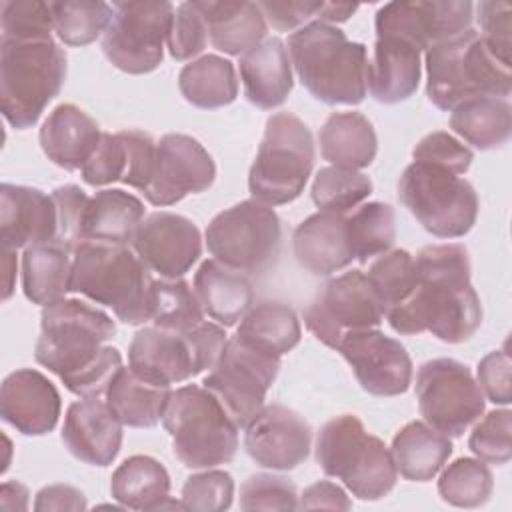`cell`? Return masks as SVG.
I'll return each mask as SVG.
<instances>
[{"mask_svg": "<svg viewBox=\"0 0 512 512\" xmlns=\"http://www.w3.org/2000/svg\"><path fill=\"white\" fill-rule=\"evenodd\" d=\"M280 366L282 356L264 352L234 334L226 340L216 366L208 370L202 386L220 400L238 428H244L262 410Z\"/></svg>", "mask_w": 512, "mask_h": 512, "instance_id": "5bb4252c", "label": "cell"}, {"mask_svg": "<svg viewBox=\"0 0 512 512\" xmlns=\"http://www.w3.org/2000/svg\"><path fill=\"white\" fill-rule=\"evenodd\" d=\"M318 142L324 160L352 170L368 168L378 152L376 130L358 110L332 112L318 132Z\"/></svg>", "mask_w": 512, "mask_h": 512, "instance_id": "1f68e13d", "label": "cell"}, {"mask_svg": "<svg viewBox=\"0 0 512 512\" xmlns=\"http://www.w3.org/2000/svg\"><path fill=\"white\" fill-rule=\"evenodd\" d=\"M126 150H128V170L122 180V184H128L136 190H144L154 168V154H156V142L154 138L144 130H120Z\"/></svg>", "mask_w": 512, "mask_h": 512, "instance_id": "680465c9", "label": "cell"}, {"mask_svg": "<svg viewBox=\"0 0 512 512\" xmlns=\"http://www.w3.org/2000/svg\"><path fill=\"white\" fill-rule=\"evenodd\" d=\"M72 252L58 242L34 244L22 254V290L38 306H50L70 292Z\"/></svg>", "mask_w": 512, "mask_h": 512, "instance_id": "d590c367", "label": "cell"}, {"mask_svg": "<svg viewBox=\"0 0 512 512\" xmlns=\"http://www.w3.org/2000/svg\"><path fill=\"white\" fill-rule=\"evenodd\" d=\"M298 508L300 510H318V508H330V510H350L352 500L340 488L338 484L330 480H318L304 488V492L298 496Z\"/></svg>", "mask_w": 512, "mask_h": 512, "instance_id": "91938a15", "label": "cell"}, {"mask_svg": "<svg viewBox=\"0 0 512 512\" xmlns=\"http://www.w3.org/2000/svg\"><path fill=\"white\" fill-rule=\"evenodd\" d=\"M144 220V204L120 188H104L90 196L84 214L82 242L130 244L136 228Z\"/></svg>", "mask_w": 512, "mask_h": 512, "instance_id": "836d02e7", "label": "cell"}, {"mask_svg": "<svg viewBox=\"0 0 512 512\" xmlns=\"http://www.w3.org/2000/svg\"><path fill=\"white\" fill-rule=\"evenodd\" d=\"M372 194V180L360 170L326 166L314 176L310 196L322 212L348 214Z\"/></svg>", "mask_w": 512, "mask_h": 512, "instance_id": "7bdbcfd3", "label": "cell"}, {"mask_svg": "<svg viewBox=\"0 0 512 512\" xmlns=\"http://www.w3.org/2000/svg\"><path fill=\"white\" fill-rule=\"evenodd\" d=\"M2 270H4V292L2 300H8L14 292V276H16V250L2 248Z\"/></svg>", "mask_w": 512, "mask_h": 512, "instance_id": "e7e4bbea", "label": "cell"}, {"mask_svg": "<svg viewBox=\"0 0 512 512\" xmlns=\"http://www.w3.org/2000/svg\"><path fill=\"white\" fill-rule=\"evenodd\" d=\"M60 438L76 460L104 468L120 452L122 424L100 396L82 398L68 406Z\"/></svg>", "mask_w": 512, "mask_h": 512, "instance_id": "603a6c76", "label": "cell"}, {"mask_svg": "<svg viewBox=\"0 0 512 512\" xmlns=\"http://www.w3.org/2000/svg\"><path fill=\"white\" fill-rule=\"evenodd\" d=\"M86 496L82 490L70 484H50L38 490L34 500V510H86Z\"/></svg>", "mask_w": 512, "mask_h": 512, "instance_id": "94428289", "label": "cell"}, {"mask_svg": "<svg viewBox=\"0 0 512 512\" xmlns=\"http://www.w3.org/2000/svg\"><path fill=\"white\" fill-rule=\"evenodd\" d=\"M204 236L214 260L244 274H260L280 254L282 224L272 206L252 198L218 212Z\"/></svg>", "mask_w": 512, "mask_h": 512, "instance_id": "7c38bea8", "label": "cell"}, {"mask_svg": "<svg viewBox=\"0 0 512 512\" xmlns=\"http://www.w3.org/2000/svg\"><path fill=\"white\" fill-rule=\"evenodd\" d=\"M288 54L302 86L324 104L356 106L366 98L368 48L334 24L314 20L288 36Z\"/></svg>", "mask_w": 512, "mask_h": 512, "instance_id": "3957f363", "label": "cell"}, {"mask_svg": "<svg viewBox=\"0 0 512 512\" xmlns=\"http://www.w3.org/2000/svg\"><path fill=\"white\" fill-rule=\"evenodd\" d=\"M302 316L316 340L338 350L348 332L378 328L384 320V308L366 272L348 270L330 278L304 308Z\"/></svg>", "mask_w": 512, "mask_h": 512, "instance_id": "2e32d148", "label": "cell"}, {"mask_svg": "<svg viewBox=\"0 0 512 512\" xmlns=\"http://www.w3.org/2000/svg\"><path fill=\"white\" fill-rule=\"evenodd\" d=\"M266 22L278 32H296L320 18L324 2L308 0H264L258 2Z\"/></svg>", "mask_w": 512, "mask_h": 512, "instance_id": "9f6ffc18", "label": "cell"}, {"mask_svg": "<svg viewBox=\"0 0 512 512\" xmlns=\"http://www.w3.org/2000/svg\"><path fill=\"white\" fill-rule=\"evenodd\" d=\"M314 450L322 472L342 480L360 500H380L396 486L398 470L390 448L354 414L324 422Z\"/></svg>", "mask_w": 512, "mask_h": 512, "instance_id": "52a82bcc", "label": "cell"}, {"mask_svg": "<svg viewBox=\"0 0 512 512\" xmlns=\"http://www.w3.org/2000/svg\"><path fill=\"white\" fill-rule=\"evenodd\" d=\"M354 258L366 264L370 258L392 250L396 240V214L386 202H366L346 216Z\"/></svg>", "mask_w": 512, "mask_h": 512, "instance_id": "ab89813d", "label": "cell"}, {"mask_svg": "<svg viewBox=\"0 0 512 512\" xmlns=\"http://www.w3.org/2000/svg\"><path fill=\"white\" fill-rule=\"evenodd\" d=\"M192 288L204 314L224 328L242 320L254 304V288L248 274L224 266L214 258L198 266Z\"/></svg>", "mask_w": 512, "mask_h": 512, "instance_id": "f546056e", "label": "cell"}, {"mask_svg": "<svg viewBox=\"0 0 512 512\" xmlns=\"http://www.w3.org/2000/svg\"><path fill=\"white\" fill-rule=\"evenodd\" d=\"M66 52L54 38L16 40L0 36V106L4 120L32 128L66 80Z\"/></svg>", "mask_w": 512, "mask_h": 512, "instance_id": "5b68a950", "label": "cell"}, {"mask_svg": "<svg viewBox=\"0 0 512 512\" xmlns=\"http://www.w3.org/2000/svg\"><path fill=\"white\" fill-rule=\"evenodd\" d=\"M114 14L102 34L108 62L126 74H148L162 64L164 42L176 8L172 2H114Z\"/></svg>", "mask_w": 512, "mask_h": 512, "instance_id": "4fadbf2b", "label": "cell"}, {"mask_svg": "<svg viewBox=\"0 0 512 512\" xmlns=\"http://www.w3.org/2000/svg\"><path fill=\"white\" fill-rule=\"evenodd\" d=\"M116 334L114 320L100 308L62 298L42 308L34 360L56 374L68 392L80 398L106 394L122 368V354L108 346Z\"/></svg>", "mask_w": 512, "mask_h": 512, "instance_id": "7a4b0ae2", "label": "cell"}, {"mask_svg": "<svg viewBox=\"0 0 512 512\" xmlns=\"http://www.w3.org/2000/svg\"><path fill=\"white\" fill-rule=\"evenodd\" d=\"M58 212V236L56 242L74 252V248L82 242V226L86 206L90 196L76 184H64L52 190L50 194Z\"/></svg>", "mask_w": 512, "mask_h": 512, "instance_id": "db71d44e", "label": "cell"}, {"mask_svg": "<svg viewBox=\"0 0 512 512\" xmlns=\"http://www.w3.org/2000/svg\"><path fill=\"white\" fill-rule=\"evenodd\" d=\"M110 494L130 510H186L182 502L170 498V474L164 464L146 454L126 458L110 478Z\"/></svg>", "mask_w": 512, "mask_h": 512, "instance_id": "4dcf8cb0", "label": "cell"}, {"mask_svg": "<svg viewBox=\"0 0 512 512\" xmlns=\"http://www.w3.org/2000/svg\"><path fill=\"white\" fill-rule=\"evenodd\" d=\"M172 386H158L122 366L106 390V404L122 426L152 428L162 420Z\"/></svg>", "mask_w": 512, "mask_h": 512, "instance_id": "e575fe53", "label": "cell"}, {"mask_svg": "<svg viewBox=\"0 0 512 512\" xmlns=\"http://www.w3.org/2000/svg\"><path fill=\"white\" fill-rule=\"evenodd\" d=\"M314 158L310 128L292 112L272 114L248 172L252 198L266 206L296 200L312 174Z\"/></svg>", "mask_w": 512, "mask_h": 512, "instance_id": "9c48e42d", "label": "cell"}, {"mask_svg": "<svg viewBox=\"0 0 512 512\" xmlns=\"http://www.w3.org/2000/svg\"><path fill=\"white\" fill-rule=\"evenodd\" d=\"M128 170V150L120 132H102L100 144L82 166L80 176L90 186L122 182Z\"/></svg>", "mask_w": 512, "mask_h": 512, "instance_id": "816d5d0a", "label": "cell"}, {"mask_svg": "<svg viewBox=\"0 0 512 512\" xmlns=\"http://www.w3.org/2000/svg\"><path fill=\"white\" fill-rule=\"evenodd\" d=\"M210 44L230 56H244L266 40L268 22L258 2L198 0Z\"/></svg>", "mask_w": 512, "mask_h": 512, "instance_id": "f1b7e54d", "label": "cell"}, {"mask_svg": "<svg viewBox=\"0 0 512 512\" xmlns=\"http://www.w3.org/2000/svg\"><path fill=\"white\" fill-rule=\"evenodd\" d=\"M130 244L150 272L168 280L182 278L202 256L198 226L174 212L144 216Z\"/></svg>", "mask_w": 512, "mask_h": 512, "instance_id": "ffe728a7", "label": "cell"}, {"mask_svg": "<svg viewBox=\"0 0 512 512\" xmlns=\"http://www.w3.org/2000/svg\"><path fill=\"white\" fill-rule=\"evenodd\" d=\"M240 78L244 96L262 110L282 106L294 86L292 62L286 44L278 38H266L256 48L240 56Z\"/></svg>", "mask_w": 512, "mask_h": 512, "instance_id": "4316f807", "label": "cell"}, {"mask_svg": "<svg viewBox=\"0 0 512 512\" xmlns=\"http://www.w3.org/2000/svg\"><path fill=\"white\" fill-rule=\"evenodd\" d=\"M338 352L350 364L360 388L372 396H400L412 384V358L404 344L378 328L348 332Z\"/></svg>", "mask_w": 512, "mask_h": 512, "instance_id": "d6986e66", "label": "cell"}, {"mask_svg": "<svg viewBox=\"0 0 512 512\" xmlns=\"http://www.w3.org/2000/svg\"><path fill=\"white\" fill-rule=\"evenodd\" d=\"M234 478L226 470L206 468L192 474L182 486V504L194 512H222L232 506Z\"/></svg>", "mask_w": 512, "mask_h": 512, "instance_id": "c3c4849f", "label": "cell"}, {"mask_svg": "<svg viewBox=\"0 0 512 512\" xmlns=\"http://www.w3.org/2000/svg\"><path fill=\"white\" fill-rule=\"evenodd\" d=\"M478 386L484 394L494 404L508 406L512 400L510 392V354L506 348L502 350H492L484 358H480L478 368Z\"/></svg>", "mask_w": 512, "mask_h": 512, "instance_id": "6f0895ef", "label": "cell"}, {"mask_svg": "<svg viewBox=\"0 0 512 512\" xmlns=\"http://www.w3.org/2000/svg\"><path fill=\"white\" fill-rule=\"evenodd\" d=\"M468 448L486 464H506L512 458V412L490 410L470 432Z\"/></svg>", "mask_w": 512, "mask_h": 512, "instance_id": "bcb514c9", "label": "cell"}, {"mask_svg": "<svg viewBox=\"0 0 512 512\" xmlns=\"http://www.w3.org/2000/svg\"><path fill=\"white\" fill-rule=\"evenodd\" d=\"M398 198L420 226L436 238H462L478 218L474 186L448 170L412 162L398 180Z\"/></svg>", "mask_w": 512, "mask_h": 512, "instance_id": "8fae6325", "label": "cell"}, {"mask_svg": "<svg viewBox=\"0 0 512 512\" xmlns=\"http://www.w3.org/2000/svg\"><path fill=\"white\" fill-rule=\"evenodd\" d=\"M312 428L302 414L284 404H264L244 426L246 454L268 470H294L310 454Z\"/></svg>", "mask_w": 512, "mask_h": 512, "instance_id": "44dd1931", "label": "cell"}, {"mask_svg": "<svg viewBox=\"0 0 512 512\" xmlns=\"http://www.w3.org/2000/svg\"><path fill=\"white\" fill-rule=\"evenodd\" d=\"M28 488L18 480H6L0 488V506L4 510H26L28 508Z\"/></svg>", "mask_w": 512, "mask_h": 512, "instance_id": "6125c7cd", "label": "cell"}, {"mask_svg": "<svg viewBox=\"0 0 512 512\" xmlns=\"http://www.w3.org/2000/svg\"><path fill=\"white\" fill-rule=\"evenodd\" d=\"M48 4L54 20V32L66 46L92 44L106 32L114 14L112 4L100 0H64Z\"/></svg>", "mask_w": 512, "mask_h": 512, "instance_id": "b9f144b4", "label": "cell"}, {"mask_svg": "<svg viewBox=\"0 0 512 512\" xmlns=\"http://www.w3.org/2000/svg\"><path fill=\"white\" fill-rule=\"evenodd\" d=\"M236 336L264 352L284 356L298 346L302 326L292 306L276 300L252 304L240 320Z\"/></svg>", "mask_w": 512, "mask_h": 512, "instance_id": "f35d334b", "label": "cell"}, {"mask_svg": "<svg viewBox=\"0 0 512 512\" xmlns=\"http://www.w3.org/2000/svg\"><path fill=\"white\" fill-rule=\"evenodd\" d=\"M0 26L2 38H52L54 20L50 4L40 0H4L0 2Z\"/></svg>", "mask_w": 512, "mask_h": 512, "instance_id": "7dc6e473", "label": "cell"}, {"mask_svg": "<svg viewBox=\"0 0 512 512\" xmlns=\"http://www.w3.org/2000/svg\"><path fill=\"white\" fill-rule=\"evenodd\" d=\"M426 96L444 112L470 98H508L510 66H504L470 28L426 50Z\"/></svg>", "mask_w": 512, "mask_h": 512, "instance_id": "8992f818", "label": "cell"}, {"mask_svg": "<svg viewBox=\"0 0 512 512\" xmlns=\"http://www.w3.org/2000/svg\"><path fill=\"white\" fill-rule=\"evenodd\" d=\"M102 130L98 122L76 104H58L42 122L38 142L46 158L68 170H82L98 148Z\"/></svg>", "mask_w": 512, "mask_h": 512, "instance_id": "484cf974", "label": "cell"}, {"mask_svg": "<svg viewBox=\"0 0 512 512\" xmlns=\"http://www.w3.org/2000/svg\"><path fill=\"white\" fill-rule=\"evenodd\" d=\"M390 452L400 476L412 482H428L452 456V442L450 436L426 422L412 420L394 434Z\"/></svg>", "mask_w": 512, "mask_h": 512, "instance_id": "d6a6232c", "label": "cell"}, {"mask_svg": "<svg viewBox=\"0 0 512 512\" xmlns=\"http://www.w3.org/2000/svg\"><path fill=\"white\" fill-rule=\"evenodd\" d=\"M206 42L208 28L196 2L178 4L166 42L170 56L178 62L192 60L206 48Z\"/></svg>", "mask_w": 512, "mask_h": 512, "instance_id": "f5cc1de1", "label": "cell"}, {"mask_svg": "<svg viewBox=\"0 0 512 512\" xmlns=\"http://www.w3.org/2000/svg\"><path fill=\"white\" fill-rule=\"evenodd\" d=\"M178 88L186 102L202 110L228 106L238 96V76L230 60L218 54H204L182 66Z\"/></svg>", "mask_w": 512, "mask_h": 512, "instance_id": "8d00e7d4", "label": "cell"}, {"mask_svg": "<svg viewBox=\"0 0 512 512\" xmlns=\"http://www.w3.org/2000/svg\"><path fill=\"white\" fill-rule=\"evenodd\" d=\"M450 128L478 150H494L508 142L512 108L504 98H470L450 110Z\"/></svg>", "mask_w": 512, "mask_h": 512, "instance_id": "74e56055", "label": "cell"}, {"mask_svg": "<svg viewBox=\"0 0 512 512\" xmlns=\"http://www.w3.org/2000/svg\"><path fill=\"white\" fill-rule=\"evenodd\" d=\"M418 284L384 318L398 334L430 332L442 342L462 344L482 324V302L470 282V256L462 244L424 246L414 256Z\"/></svg>", "mask_w": 512, "mask_h": 512, "instance_id": "6da1fadb", "label": "cell"}, {"mask_svg": "<svg viewBox=\"0 0 512 512\" xmlns=\"http://www.w3.org/2000/svg\"><path fill=\"white\" fill-rule=\"evenodd\" d=\"M474 4L468 0L432 2H388L378 8L374 18L376 38H398L418 52L458 36L472 28Z\"/></svg>", "mask_w": 512, "mask_h": 512, "instance_id": "e0dca14e", "label": "cell"}, {"mask_svg": "<svg viewBox=\"0 0 512 512\" xmlns=\"http://www.w3.org/2000/svg\"><path fill=\"white\" fill-rule=\"evenodd\" d=\"M416 400L424 422L452 438L484 414L486 402L470 368L454 358H432L418 368Z\"/></svg>", "mask_w": 512, "mask_h": 512, "instance_id": "9a60e30c", "label": "cell"}, {"mask_svg": "<svg viewBox=\"0 0 512 512\" xmlns=\"http://www.w3.org/2000/svg\"><path fill=\"white\" fill-rule=\"evenodd\" d=\"M226 340L224 326L206 320L188 332L144 326L132 336L128 346V366L152 384H180L204 370H212Z\"/></svg>", "mask_w": 512, "mask_h": 512, "instance_id": "30bf717a", "label": "cell"}, {"mask_svg": "<svg viewBox=\"0 0 512 512\" xmlns=\"http://www.w3.org/2000/svg\"><path fill=\"white\" fill-rule=\"evenodd\" d=\"M366 278L386 314L390 308L402 304L418 284L414 256L402 248L388 250L370 264Z\"/></svg>", "mask_w": 512, "mask_h": 512, "instance_id": "f6af8a7d", "label": "cell"}, {"mask_svg": "<svg viewBox=\"0 0 512 512\" xmlns=\"http://www.w3.org/2000/svg\"><path fill=\"white\" fill-rule=\"evenodd\" d=\"M216 180V164L192 136L170 132L156 142L152 176L142 190L154 206H172L188 194L208 190Z\"/></svg>", "mask_w": 512, "mask_h": 512, "instance_id": "ac0fdd59", "label": "cell"}, {"mask_svg": "<svg viewBox=\"0 0 512 512\" xmlns=\"http://www.w3.org/2000/svg\"><path fill=\"white\" fill-rule=\"evenodd\" d=\"M298 264L314 276H330L352 264L354 250L346 214L322 212L304 218L292 234Z\"/></svg>", "mask_w": 512, "mask_h": 512, "instance_id": "d4e9b609", "label": "cell"}, {"mask_svg": "<svg viewBox=\"0 0 512 512\" xmlns=\"http://www.w3.org/2000/svg\"><path fill=\"white\" fill-rule=\"evenodd\" d=\"M162 424L172 438L174 456L186 468L228 464L238 452V424L204 386L186 384L172 390Z\"/></svg>", "mask_w": 512, "mask_h": 512, "instance_id": "ba28073f", "label": "cell"}, {"mask_svg": "<svg viewBox=\"0 0 512 512\" xmlns=\"http://www.w3.org/2000/svg\"><path fill=\"white\" fill-rule=\"evenodd\" d=\"M412 158L414 162L436 166L456 176H462L470 170L474 152L466 144L456 140L452 134L436 130L418 140V144L412 150Z\"/></svg>", "mask_w": 512, "mask_h": 512, "instance_id": "f907efd6", "label": "cell"}, {"mask_svg": "<svg viewBox=\"0 0 512 512\" xmlns=\"http://www.w3.org/2000/svg\"><path fill=\"white\" fill-rule=\"evenodd\" d=\"M494 488V476L486 462L478 458H456L438 478V494L456 508L484 506Z\"/></svg>", "mask_w": 512, "mask_h": 512, "instance_id": "ee69618b", "label": "cell"}, {"mask_svg": "<svg viewBox=\"0 0 512 512\" xmlns=\"http://www.w3.org/2000/svg\"><path fill=\"white\" fill-rule=\"evenodd\" d=\"M62 400L56 386L34 368L10 372L0 386V416L24 436H44L58 424Z\"/></svg>", "mask_w": 512, "mask_h": 512, "instance_id": "7402d4cb", "label": "cell"}, {"mask_svg": "<svg viewBox=\"0 0 512 512\" xmlns=\"http://www.w3.org/2000/svg\"><path fill=\"white\" fill-rule=\"evenodd\" d=\"M58 212L46 192L4 182L0 186V242L2 248L18 250L34 244L56 242Z\"/></svg>", "mask_w": 512, "mask_h": 512, "instance_id": "cb8c5ba5", "label": "cell"}, {"mask_svg": "<svg viewBox=\"0 0 512 512\" xmlns=\"http://www.w3.org/2000/svg\"><path fill=\"white\" fill-rule=\"evenodd\" d=\"M242 510H296L298 492L294 482L284 476L256 472L240 486Z\"/></svg>", "mask_w": 512, "mask_h": 512, "instance_id": "681fc988", "label": "cell"}, {"mask_svg": "<svg viewBox=\"0 0 512 512\" xmlns=\"http://www.w3.org/2000/svg\"><path fill=\"white\" fill-rule=\"evenodd\" d=\"M154 278L126 244L80 242L72 252L70 292L112 308L114 316L140 326L152 316Z\"/></svg>", "mask_w": 512, "mask_h": 512, "instance_id": "277c9868", "label": "cell"}, {"mask_svg": "<svg viewBox=\"0 0 512 512\" xmlns=\"http://www.w3.org/2000/svg\"><path fill=\"white\" fill-rule=\"evenodd\" d=\"M420 52L398 38H376L368 60L366 86L380 104L408 100L420 84Z\"/></svg>", "mask_w": 512, "mask_h": 512, "instance_id": "83f0119b", "label": "cell"}, {"mask_svg": "<svg viewBox=\"0 0 512 512\" xmlns=\"http://www.w3.org/2000/svg\"><path fill=\"white\" fill-rule=\"evenodd\" d=\"M358 10V4H346V2H324V8L320 12V22L334 24V22H346L354 12Z\"/></svg>", "mask_w": 512, "mask_h": 512, "instance_id": "be15d7a7", "label": "cell"}, {"mask_svg": "<svg viewBox=\"0 0 512 512\" xmlns=\"http://www.w3.org/2000/svg\"><path fill=\"white\" fill-rule=\"evenodd\" d=\"M480 22V38L486 48L504 64L510 66V16L512 6L506 2L484 0L476 6Z\"/></svg>", "mask_w": 512, "mask_h": 512, "instance_id": "11a10c76", "label": "cell"}, {"mask_svg": "<svg viewBox=\"0 0 512 512\" xmlns=\"http://www.w3.org/2000/svg\"><path fill=\"white\" fill-rule=\"evenodd\" d=\"M150 322L170 332H188L202 324L204 310L194 288L184 278L154 280Z\"/></svg>", "mask_w": 512, "mask_h": 512, "instance_id": "60d3db41", "label": "cell"}]
</instances>
